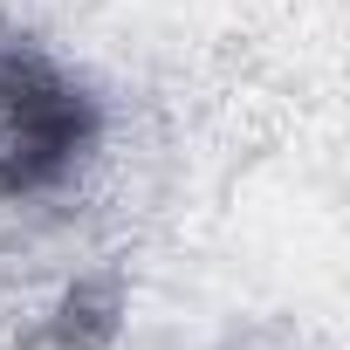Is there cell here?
<instances>
[{
    "mask_svg": "<svg viewBox=\"0 0 350 350\" xmlns=\"http://www.w3.org/2000/svg\"><path fill=\"white\" fill-rule=\"evenodd\" d=\"M96 131L90 96L42 55L0 49V200L55 186Z\"/></svg>",
    "mask_w": 350,
    "mask_h": 350,
    "instance_id": "obj_1",
    "label": "cell"
}]
</instances>
